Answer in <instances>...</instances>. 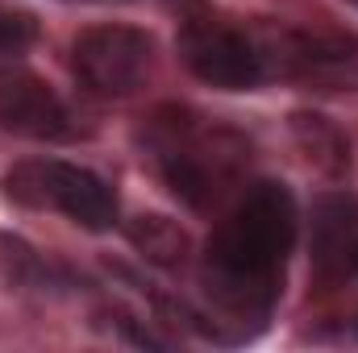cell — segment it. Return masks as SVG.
Here are the masks:
<instances>
[{
	"label": "cell",
	"instance_id": "2",
	"mask_svg": "<svg viewBox=\"0 0 358 353\" xmlns=\"http://www.w3.org/2000/svg\"><path fill=\"white\" fill-rule=\"evenodd\" d=\"M150 150H155L163 179L171 183V191L183 195L192 208H204L234 179L238 163H242V146L229 133H204L183 112L155 121Z\"/></svg>",
	"mask_w": 358,
	"mask_h": 353
},
{
	"label": "cell",
	"instance_id": "6",
	"mask_svg": "<svg viewBox=\"0 0 358 353\" xmlns=\"http://www.w3.org/2000/svg\"><path fill=\"white\" fill-rule=\"evenodd\" d=\"M0 129L34 142H63L76 133L59 91L34 71H0Z\"/></svg>",
	"mask_w": 358,
	"mask_h": 353
},
{
	"label": "cell",
	"instance_id": "1",
	"mask_svg": "<svg viewBox=\"0 0 358 353\" xmlns=\"http://www.w3.org/2000/svg\"><path fill=\"white\" fill-rule=\"evenodd\" d=\"M296 246V200L283 183H255L204 246L200 283L229 320L263 324L283 295V270Z\"/></svg>",
	"mask_w": 358,
	"mask_h": 353
},
{
	"label": "cell",
	"instance_id": "7",
	"mask_svg": "<svg viewBox=\"0 0 358 353\" xmlns=\"http://www.w3.org/2000/svg\"><path fill=\"white\" fill-rule=\"evenodd\" d=\"M292 137L304 150V158L329 179H342L350 171V142L346 133L321 117V112H292Z\"/></svg>",
	"mask_w": 358,
	"mask_h": 353
},
{
	"label": "cell",
	"instance_id": "4",
	"mask_svg": "<svg viewBox=\"0 0 358 353\" xmlns=\"http://www.w3.org/2000/svg\"><path fill=\"white\" fill-rule=\"evenodd\" d=\"M155 63V38L134 25H92L71 46V67L96 96H129Z\"/></svg>",
	"mask_w": 358,
	"mask_h": 353
},
{
	"label": "cell",
	"instance_id": "10",
	"mask_svg": "<svg viewBox=\"0 0 358 353\" xmlns=\"http://www.w3.org/2000/svg\"><path fill=\"white\" fill-rule=\"evenodd\" d=\"M350 258H355V266H358V241H355V246H350Z\"/></svg>",
	"mask_w": 358,
	"mask_h": 353
},
{
	"label": "cell",
	"instance_id": "11",
	"mask_svg": "<svg viewBox=\"0 0 358 353\" xmlns=\"http://www.w3.org/2000/svg\"><path fill=\"white\" fill-rule=\"evenodd\" d=\"M350 4H358V0H350Z\"/></svg>",
	"mask_w": 358,
	"mask_h": 353
},
{
	"label": "cell",
	"instance_id": "5",
	"mask_svg": "<svg viewBox=\"0 0 358 353\" xmlns=\"http://www.w3.org/2000/svg\"><path fill=\"white\" fill-rule=\"evenodd\" d=\"M179 54L196 80L221 91H250L263 84V50L234 25L213 17H187L179 29Z\"/></svg>",
	"mask_w": 358,
	"mask_h": 353
},
{
	"label": "cell",
	"instance_id": "3",
	"mask_svg": "<svg viewBox=\"0 0 358 353\" xmlns=\"http://www.w3.org/2000/svg\"><path fill=\"white\" fill-rule=\"evenodd\" d=\"M4 191L25 208H55L84 225L92 233H104L117 225V195L100 175L76 163L59 158H25L4 175Z\"/></svg>",
	"mask_w": 358,
	"mask_h": 353
},
{
	"label": "cell",
	"instance_id": "8",
	"mask_svg": "<svg viewBox=\"0 0 358 353\" xmlns=\"http://www.w3.org/2000/svg\"><path fill=\"white\" fill-rule=\"evenodd\" d=\"M134 246L159 266H183L187 262V233L167 216H138L129 229Z\"/></svg>",
	"mask_w": 358,
	"mask_h": 353
},
{
	"label": "cell",
	"instance_id": "9",
	"mask_svg": "<svg viewBox=\"0 0 358 353\" xmlns=\"http://www.w3.org/2000/svg\"><path fill=\"white\" fill-rule=\"evenodd\" d=\"M38 42V17L21 4L0 0V54H21Z\"/></svg>",
	"mask_w": 358,
	"mask_h": 353
}]
</instances>
